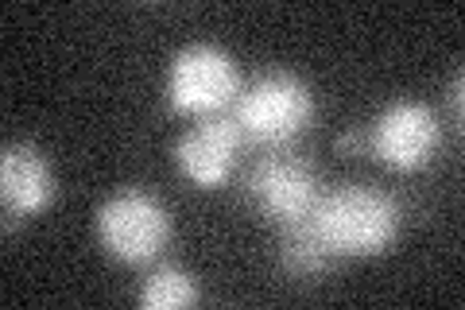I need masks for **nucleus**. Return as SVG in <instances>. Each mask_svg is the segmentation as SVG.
I'll use <instances>...</instances> for the list:
<instances>
[{
  "label": "nucleus",
  "mask_w": 465,
  "mask_h": 310,
  "mask_svg": "<svg viewBox=\"0 0 465 310\" xmlns=\"http://www.w3.org/2000/svg\"><path fill=\"white\" fill-rule=\"evenodd\" d=\"M400 202L388 190L376 186H338L330 195H318L307 225L326 245V253L338 256H381L400 237Z\"/></svg>",
  "instance_id": "f257e3e1"
},
{
  "label": "nucleus",
  "mask_w": 465,
  "mask_h": 310,
  "mask_svg": "<svg viewBox=\"0 0 465 310\" xmlns=\"http://www.w3.org/2000/svg\"><path fill=\"white\" fill-rule=\"evenodd\" d=\"M314 116V94L311 85L291 70H268L252 78L232 101V121L241 125L244 140L283 147L311 125Z\"/></svg>",
  "instance_id": "f03ea898"
},
{
  "label": "nucleus",
  "mask_w": 465,
  "mask_h": 310,
  "mask_svg": "<svg viewBox=\"0 0 465 310\" xmlns=\"http://www.w3.org/2000/svg\"><path fill=\"white\" fill-rule=\"evenodd\" d=\"M97 237L109 248V256L124 264H148L174 237V221H171V210L152 190L124 186L109 202H101Z\"/></svg>",
  "instance_id": "7ed1b4c3"
},
{
  "label": "nucleus",
  "mask_w": 465,
  "mask_h": 310,
  "mask_svg": "<svg viewBox=\"0 0 465 310\" xmlns=\"http://www.w3.org/2000/svg\"><path fill=\"white\" fill-rule=\"evenodd\" d=\"M241 70L229 51L213 43H186L167 70V105L183 116L225 113L241 97Z\"/></svg>",
  "instance_id": "20e7f679"
},
{
  "label": "nucleus",
  "mask_w": 465,
  "mask_h": 310,
  "mask_svg": "<svg viewBox=\"0 0 465 310\" xmlns=\"http://www.w3.org/2000/svg\"><path fill=\"white\" fill-rule=\"evenodd\" d=\"M442 144V125L430 105L400 97L372 121V155L391 171H423Z\"/></svg>",
  "instance_id": "39448f33"
},
{
  "label": "nucleus",
  "mask_w": 465,
  "mask_h": 310,
  "mask_svg": "<svg viewBox=\"0 0 465 310\" xmlns=\"http://www.w3.org/2000/svg\"><path fill=\"white\" fill-rule=\"evenodd\" d=\"M241 147H244V132L232 121V113L198 116L174 144V164H179L183 179H191L202 190H217L229 183Z\"/></svg>",
  "instance_id": "423d86ee"
},
{
  "label": "nucleus",
  "mask_w": 465,
  "mask_h": 310,
  "mask_svg": "<svg viewBox=\"0 0 465 310\" xmlns=\"http://www.w3.org/2000/svg\"><path fill=\"white\" fill-rule=\"evenodd\" d=\"M249 198L256 202L260 214H268L280 225L307 221L318 202V179L307 159L299 155H268L249 171Z\"/></svg>",
  "instance_id": "0eeeda50"
},
{
  "label": "nucleus",
  "mask_w": 465,
  "mask_h": 310,
  "mask_svg": "<svg viewBox=\"0 0 465 310\" xmlns=\"http://www.w3.org/2000/svg\"><path fill=\"white\" fill-rule=\"evenodd\" d=\"M54 167L32 144H5L0 152V198L8 217H35L54 202Z\"/></svg>",
  "instance_id": "6e6552de"
},
{
  "label": "nucleus",
  "mask_w": 465,
  "mask_h": 310,
  "mask_svg": "<svg viewBox=\"0 0 465 310\" xmlns=\"http://www.w3.org/2000/svg\"><path fill=\"white\" fill-rule=\"evenodd\" d=\"M280 264L287 275H299V279H314L330 272L333 256L326 253V245L314 237V229L307 221H295V225H283V237H280Z\"/></svg>",
  "instance_id": "1a4fd4ad"
},
{
  "label": "nucleus",
  "mask_w": 465,
  "mask_h": 310,
  "mask_svg": "<svg viewBox=\"0 0 465 310\" xmlns=\"http://www.w3.org/2000/svg\"><path fill=\"white\" fill-rule=\"evenodd\" d=\"M198 299H202V291L194 284V275L183 272L179 264H159L143 279V291H140V306H148V310H183V306H194Z\"/></svg>",
  "instance_id": "9d476101"
},
{
  "label": "nucleus",
  "mask_w": 465,
  "mask_h": 310,
  "mask_svg": "<svg viewBox=\"0 0 465 310\" xmlns=\"http://www.w3.org/2000/svg\"><path fill=\"white\" fill-rule=\"evenodd\" d=\"M461 85H465V70H454V78H450V85H446V101H450V109H454L458 128H461V116H465V109H461Z\"/></svg>",
  "instance_id": "9b49d317"
},
{
  "label": "nucleus",
  "mask_w": 465,
  "mask_h": 310,
  "mask_svg": "<svg viewBox=\"0 0 465 310\" xmlns=\"http://www.w3.org/2000/svg\"><path fill=\"white\" fill-rule=\"evenodd\" d=\"M338 152H341V155H357V152H361V136H357V128L341 132V136H338Z\"/></svg>",
  "instance_id": "f8f14e48"
}]
</instances>
